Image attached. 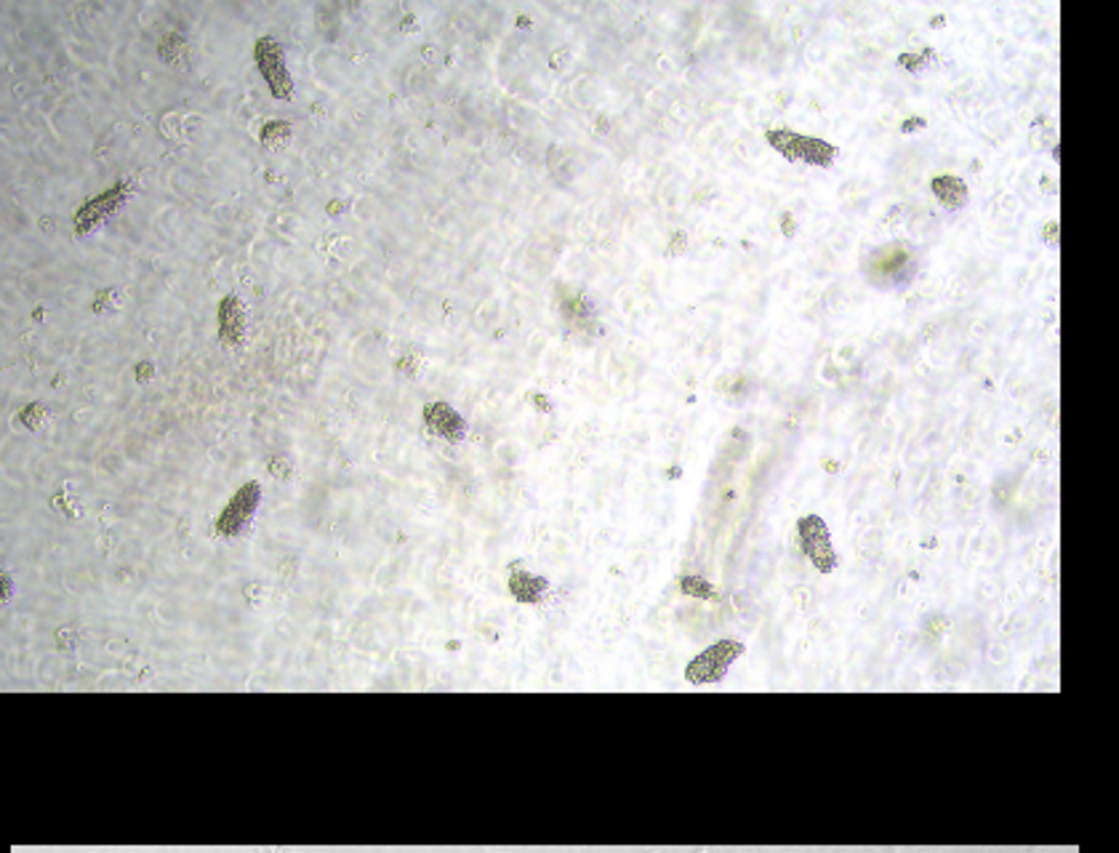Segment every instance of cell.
I'll return each instance as SVG.
<instances>
[{
	"label": "cell",
	"mask_w": 1119,
	"mask_h": 853,
	"mask_svg": "<svg viewBox=\"0 0 1119 853\" xmlns=\"http://www.w3.org/2000/svg\"><path fill=\"white\" fill-rule=\"evenodd\" d=\"M254 54L258 73L264 75L275 99H291L294 96V81H291L286 60H283V49L277 46L275 38H258Z\"/></svg>",
	"instance_id": "cell-1"
},
{
	"label": "cell",
	"mask_w": 1119,
	"mask_h": 853,
	"mask_svg": "<svg viewBox=\"0 0 1119 853\" xmlns=\"http://www.w3.org/2000/svg\"><path fill=\"white\" fill-rule=\"evenodd\" d=\"M739 654H741V645L739 643L711 645L707 654H701V656L696 659L694 664H690L688 677H690V681H696V683L717 681V677H720L722 672L728 670V664L733 662V659L739 656Z\"/></svg>",
	"instance_id": "cell-2"
},
{
	"label": "cell",
	"mask_w": 1119,
	"mask_h": 853,
	"mask_svg": "<svg viewBox=\"0 0 1119 853\" xmlns=\"http://www.w3.org/2000/svg\"><path fill=\"white\" fill-rule=\"evenodd\" d=\"M256 504H258V486L256 483H249V486H243L235 496H232L228 509L219 515V523H217L219 534L232 536V534L241 531L245 523H249L251 515H254Z\"/></svg>",
	"instance_id": "cell-3"
},
{
	"label": "cell",
	"mask_w": 1119,
	"mask_h": 853,
	"mask_svg": "<svg viewBox=\"0 0 1119 853\" xmlns=\"http://www.w3.org/2000/svg\"><path fill=\"white\" fill-rule=\"evenodd\" d=\"M123 198H126V187L123 185H115L113 190L102 192V196H96L88 200V203H83V209L75 213V232H88L94 228V224H99L102 219L107 217V213H113L118 206L123 203Z\"/></svg>",
	"instance_id": "cell-4"
},
{
	"label": "cell",
	"mask_w": 1119,
	"mask_h": 853,
	"mask_svg": "<svg viewBox=\"0 0 1119 853\" xmlns=\"http://www.w3.org/2000/svg\"><path fill=\"white\" fill-rule=\"evenodd\" d=\"M219 334H222L224 341L230 345H237L245 334L243 323V307L237 302V296H224L222 305H219Z\"/></svg>",
	"instance_id": "cell-5"
},
{
	"label": "cell",
	"mask_w": 1119,
	"mask_h": 853,
	"mask_svg": "<svg viewBox=\"0 0 1119 853\" xmlns=\"http://www.w3.org/2000/svg\"><path fill=\"white\" fill-rule=\"evenodd\" d=\"M424 417H426V424H430L435 432H440V435H445V438H462V432H464L462 419H458L456 413L451 411L445 403L426 406Z\"/></svg>",
	"instance_id": "cell-6"
},
{
	"label": "cell",
	"mask_w": 1119,
	"mask_h": 853,
	"mask_svg": "<svg viewBox=\"0 0 1119 853\" xmlns=\"http://www.w3.org/2000/svg\"><path fill=\"white\" fill-rule=\"evenodd\" d=\"M288 131H291L288 123H283V120L267 123V126L262 128V141H264V145H270V141L277 139V137H288Z\"/></svg>",
	"instance_id": "cell-7"
}]
</instances>
